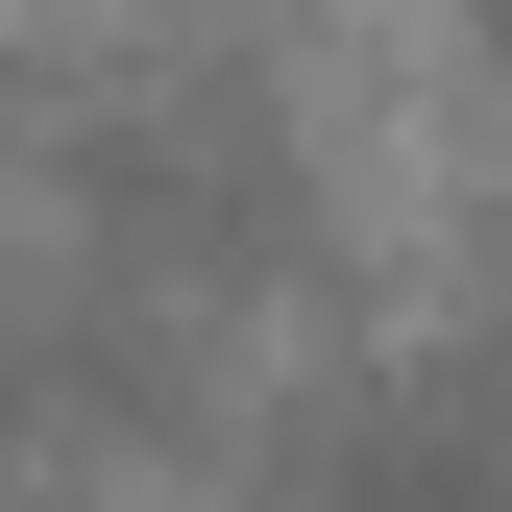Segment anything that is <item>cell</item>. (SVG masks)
<instances>
[{
  "label": "cell",
  "instance_id": "obj_1",
  "mask_svg": "<svg viewBox=\"0 0 512 512\" xmlns=\"http://www.w3.org/2000/svg\"><path fill=\"white\" fill-rule=\"evenodd\" d=\"M269 196H293V147H269V98H220V74H147V98L98 122V244H122V293L269 269Z\"/></svg>",
  "mask_w": 512,
  "mask_h": 512
}]
</instances>
